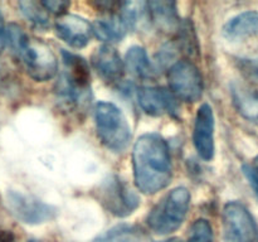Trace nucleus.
Here are the masks:
<instances>
[{
  "instance_id": "nucleus-1",
  "label": "nucleus",
  "mask_w": 258,
  "mask_h": 242,
  "mask_svg": "<svg viewBox=\"0 0 258 242\" xmlns=\"http://www.w3.org/2000/svg\"><path fill=\"white\" fill-rule=\"evenodd\" d=\"M135 184L143 193L155 194L171 180V159L166 141L158 134H145L134 145Z\"/></svg>"
},
{
  "instance_id": "nucleus-2",
  "label": "nucleus",
  "mask_w": 258,
  "mask_h": 242,
  "mask_svg": "<svg viewBox=\"0 0 258 242\" xmlns=\"http://www.w3.org/2000/svg\"><path fill=\"white\" fill-rule=\"evenodd\" d=\"M64 71L57 83L58 100L67 110L83 111L91 98V76L87 63L80 55L63 52Z\"/></svg>"
},
{
  "instance_id": "nucleus-3",
  "label": "nucleus",
  "mask_w": 258,
  "mask_h": 242,
  "mask_svg": "<svg viewBox=\"0 0 258 242\" xmlns=\"http://www.w3.org/2000/svg\"><path fill=\"white\" fill-rule=\"evenodd\" d=\"M190 206V193L183 187L173 189L153 208L148 217L149 227L159 234L176 231L185 219Z\"/></svg>"
},
{
  "instance_id": "nucleus-4",
  "label": "nucleus",
  "mask_w": 258,
  "mask_h": 242,
  "mask_svg": "<svg viewBox=\"0 0 258 242\" xmlns=\"http://www.w3.org/2000/svg\"><path fill=\"white\" fill-rule=\"evenodd\" d=\"M96 129L100 140L110 150L120 153L128 145L131 133L120 108L110 102H98L95 108Z\"/></svg>"
},
{
  "instance_id": "nucleus-5",
  "label": "nucleus",
  "mask_w": 258,
  "mask_h": 242,
  "mask_svg": "<svg viewBox=\"0 0 258 242\" xmlns=\"http://www.w3.org/2000/svg\"><path fill=\"white\" fill-rule=\"evenodd\" d=\"M23 63L28 75L35 81L44 82L57 75L58 60L48 44L38 39H28L14 53Z\"/></svg>"
},
{
  "instance_id": "nucleus-6",
  "label": "nucleus",
  "mask_w": 258,
  "mask_h": 242,
  "mask_svg": "<svg viewBox=\"0 0 258 242\" xmlns=\"http://www.w3.org/2000/svg\"><path fill=\"white\" fill-rule=\"evenodd\" d=\"M224 242H258V224L239 202H228L223 209Z\"/></svg>"
},
{
  "instance_id": "nucleus-7",
  "label": "nucleus",
  "mask_w": 258,
  "mask_h": 242,
  "mask_svg": "<svg viewBox=\"0 0 258 242\" xmlns=\"http://www.w3.org/2000/svg\"><path fill=\"white\" fill-rule=\"evenodd\" d=\"M168 81L174 95L186 102H197L203 95V78L189 60L174 63L169 70Z\"/></svg>"
},
{
  "instance_id": "nucleus-8",
  "label": "nucleus",
  "mask_w": 258,
  "mask_h": 242,
  "mask_svg": "<svg viewBox=\"0 0 258 242\" xmlns=\"http://www.w3.org/2000/svg\"><path fill=\"white\" fill-rule=\"evenodd\" d=\"M98 197L102 206L117 217L133 213L140 204L139 197L118 176H108L100 187Z\"/></svg>"
},
{
  "instance_id": "nucleus-9",
  "label": "nucleus",
  "mask_w": 258,
  "mask_h": 242,
  "mask_svg": "<svg viewBox=\"0 0 258 242\" xmlns=\"http://www.w3.org/2000/svg\"><path fill=\"white\" fill-rule=\"evenodd\" d=\"M7 206L10 213L25 224H40L50 221L57 214V209L32 196L20 192L7 194Z\"/></svg>"
},
{
  "instance_id": "nucleus-10",
  "label": "nucleus",
  "mask_w": 258,
  "mask_h": 242,
  "mask_svg": "<svg viewBox=\"0 0 258 242\" xmlns=\"http://www.w3.org/2000/svg\"><path fill=\"white\" fill-rule=\"evenodd\" d=\"M193 141L199 156L204 160H212L214 156V113L208 103H204L197 111L194 123Z\"/></svg>"
},
{
  "instance_id": "nucleus-11",
  "label": "nucleus",
  "mask_w": 258,
  "mask_h": 242,
  "mask_svg": "<svg viewBox=\"0 0 258 242\" xmlns=\"http://www.w3.org/2000/svg\"><path fill=\"white\" fill-rule=\"evenodd\" d=\"M57 35L73 48H83L90 43L93 34L92 25L83 18L73 14H63L55 22Z\"/></svg>"
},
{
  "instance_id": "nucleus-12",
  "label": "nucleus",
  "mask_w": 258,
  "mask_h": 242,
  "mask_svg": "<svg viewBox=\"0 0 258 242\" xmlns=\"http://www.w3.org/2000/svg\"><path fill=\"white\" fill-rule=\"evenodd\" d=\"M139 105L146 113L160 116L164 113L176 112L178 106L173 93L160 87H143L138 92Z\"/></svg>"
},
{
  "instance_id": "nucleus-13",
  "label": "nucleus",
  "mask_w": 258,
  "mask_h": 242,
  "mask_svg": "<svg viewBox=\"0 0 258 242\" xmlns=\"http://www.w3.org/2000/svg\"><path fill=\"white\" fill-rule=\"evenodd\" d=\"M92 65L106 81H117L122 77L125 63L120 58L116 49L110 45L97 48L92 55Z\"/></svg>"
},
{
  "instance_id": "nucleus-14",
  "label": "nucleus",
  "mask_w": 258,
  "mask_h": 242,
  "mask_svg": "<svg viewBox=\"0 0 258 242\" xmlns=\"http://www.w3.org/2000/svg\"><path fill=\"white\" fill-rule=\"evenodd\" d=\"M232 100L239 115L251 123L258 124V90L243 83H233Z\"/></svg>"
},
{
  "instance_id": "nucleus-15",
  "label": "nucleus",
  "mask_w": 258,
  "mask_h": 242,
  "mask_svg": "<svg viewBox=\"0 0 258 242\" xmlns=\"http://www.w3.org/2000/svg\"><path fill=\"white\" fill-rule=\"evenodd\" d=\"M224 37L231 40L243 39L258 34V12L251 10L236 15L223 27Z\"/></svg>"
},
{
  "instance_id": "nucleus-16",
  "label": "nucleus",
  "mask_w": 258,
  "mask_h": 242,
  "mask_svg": "<svg viewBox=\"0 0 258 242\" xmlns=\"http://www.w3.org/2000/svg\"><path fill=\"white\" fill-rule=\"evenodd\" d=\"M93 34L105 42H118L126 34L127 27L125 25L121 17L107 14L98 18L92 24Z\"/></svg>"
},
{
  "instance_id": "nucleus-17",
  "label": "nucleus",
  "mask_w": 258,
  "mask_h": 242,
  "mask_svg": "<svg viewBox=\"0 0 258 242\" xmlns=\"http://www.w3.org/2000/svg\"><path fill=\"white\" fill-rule=\"evenodd\" d=\"M148 13L154 24L164 32L175 29L179 25L175 3L151 2L148 4Z\"/></svg>"
},
{
  "instance_id": "nucleus-18",
  "label": "nucleus",
  "mask_w": 258,
  "mask_h": 242,
  "mask_svg": "<svg viewBox=\"0 0 258 242\" xmlns=\"http://www.w3.org/2000/svg\"><path fill=\"white\" fill-rule=\"evenodd\" d=\"M125 67L134 76L143 80H150L155 76V70L148 57V53L143 47H131L126 53Z\"/></svg>"
},
{
  "instance_id": "nucleus-19",
  "label": "nucleus",
  "mask_w": 258,
  "mask_h": 242,
  "mask_svg": "<svg viewBox=\"0 0 258 242\" xmlns=\"http://www.w3.org/2000/svg\"><path fill=\"white\" fill-rule=\"evenodd\" d=\"M95 242H149V239L138 227L117 226L101 234Z\"/></svg>"
},
{
  "instance_id": "nucleus-20",
  "label": "nucleus",
  "mask_w": 258,
  "mask_h": 242,
  "mask_svg": "<svg viewBox=\"0 0 258 242\" xmlns=\"http://www.w3.org/2000/svg\"><path fill=\"white\" fill-rule=\"evenodd\" d=\"M19 9L23 17L32 23L34 27L45 29L49 25V18H48L47 10L43 7L42 3L35 2H20Z\"/></svg>"
},
{
  "instance_id": "nucleus-21",
  "label": "nucleus",
  "mask_w": 258,
  "mask_h": 242,
  "mask_svg": "<svg viewBox=\"0 0 258 242\" xmlns=\"http://www.w3.org/2000/svg\"><path fill=\"white\" fill-rule=\"evenodd\" d=\"M188 242H213V229L207 219H197L190 228Z\"/></svg>"
},
{
  "instance_id": "nucleus-22",
  "label": "nucleus",
  "mask_w": 258,
  "mask_h": 242,
  "mask_svg": "<svg viewBox=\"0 0 258 242\" xmlns=\"http://www.w3.org/2000/svg\"><path fill=\"white\" fill-rule=\"evenodd\" d=\"M42 5L45 8V10H48V12L62 15L63 13L70 8V3L63 2V0H49V2H43Z\"/></svg>"
},
{
  "instance_id": "nucleus-23",
  "label": "nucleus",
  "mask_w": 258,
  "mask_h": 242,
  "mask_svg": "<svg viewBox=\"0 0 258 242\" xmlns=\"http://www.w3.org/2000/svg\"><path fill=\"white\" fill-rule=\"evenodd\" d=\"M5 44H7V28L4 25V18L0 13V53L4 50Z\"/></svg>"
},
{
  "instance_id": "nucleus-24",
  "label": "nucleus",
  "mask_w": 258,
  "mask_h": 242,
  "mask_svg": "<svg viewBox=\"0 0 258 242\" xmlns=\"http://www.w3.org/2000/svg\"><path fill=\"white\" fill-rule=\"evenodd\" d=\"M0 242H15V238L9 231H0Z\"/></svg>"
},
{
  "instance_id": "nucleus-25",
  "label": "nucleus",
  "mask_w": 258,
  "mask_h": 242,
  "mask_svg": "<svg viewBox=\"0 0 258 242\" xmlns=\"http://www.w3.org/2000/svg\"><path fill=\"white\" fill-rule=\"evenodd\" d=\"M249 168H251L252 173L254 174V176H256V178L258 179V156L256 159H254L253 164H252V165H249Z\"/></svg>"
},
{
  "instance_id": "nucleus-26",
  "label": "nucleus",
  "mask_w": 258,
  "mask_h": 242,
  "mask_svg": "<svg viewBox=\"0 0 258 242\" xmlns=\"http://www.w3.org/2000/svg\"><path fill=\"white\" fill-rule=\"evenodd\" d=\"M165 242H183V241H180L179 238H171V239H168V241H165Z\"/></svg>"
},
{
  "instance_id": "nucleus-27",
  "label": "nucleus",
  "mask_w": 258,
  "mask_h": 242,
  "mask_svg": "<svg viewBox=\"0 0 258 242\" xmlns=\"http://www.w3.org/2000/svg\"><path fill=\"white\" fill-rule=\"evenodd\" d=\"M29 242H37V241H33V239H32V241H29Z\"/></svg>"
}]
</instances>
